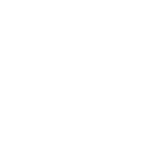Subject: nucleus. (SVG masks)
Segmentation results:
<instances>
[]
</instances>
